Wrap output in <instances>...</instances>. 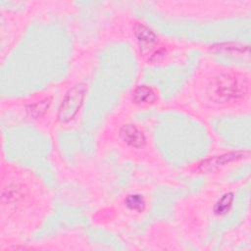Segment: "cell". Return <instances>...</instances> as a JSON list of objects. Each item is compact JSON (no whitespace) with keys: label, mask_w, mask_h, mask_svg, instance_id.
<instances>
[{"label":"cell","mask_w":251,"mask_h":251,"mask_svg":"<svg viewBox=\"0 0 251 251\" xmlns=\"http://www.w3.org/2000/svg\"><path fill=\"white\" fill-rule=\"evenodd\" d=\"M248 91L246 77L239 75H221L210 82L208 86L209 97L218 103L229 102L244 96Z\"/></svg>","instance_id":"1"},{"label":"cell","mask_w":251,"mask_h":251,"mask_svg":"<svg viewBox=\"0 0 251 251\" xmlns=\"http://www.w3.org/2000/svg\"><path fill=\"white\" fill-rule=\"evenodd\" d=\"M86 92V86L82 83L75 84L65 94L58 111V120L68 123L75 118L80 109Z\"/></svg>","instance_id":"2"},{"label":"cell","mask_w":251,"mask_h":251,"mask_svg":"<svg viewBox=\"0 0 251 251\" xmlns=\"http://www.w3.org/2000/svg\"><path fill=\"white\" fill-rule=\"evenodd\" d=\"M121 138L129 146L141 147L145 143V137L143 133L133 125H126L120 130Z\"/></svg>","instance_id":"3"},{"label":"cell","mask_w":251,"mask_h":251,"mask_svg":"<svg viewBox=\"0 0 251 251\" xmlns=\"http://www.w3.org/2000/svg\"><path fill=\"white\" fill-rule=\"evenodd\" d=\"M134 34L139 43L140 48L149 50L157 41L156 34L143 24H136L134 26Z\"/></svg>","instance_id":"4"},{"label":"cell","mask_w":251,"mask_h":251,"mask_svg":"<svg viewBox=\"0 0 251 251\" xmlns=\"http://www.w3.org/2000/svg\"><path fill=\"white\" fill-rule=\"evenodd\" d=\"M242 157V153H227V154H224L221 156H217V157H213L210 158L208 160H205L201 165H200V170L208 172V171H213L214 169H217L221 166L226 165V163L232 162L234 160H237L239 158Z\"/></svg>","instance_id":"5"},{"label":"cell","mask_w":251,"mask_h":251,"mask_svg":"<svg viewBox=\"0 0 251 251\" xmlns=\"http://www.w3.org/2000/svg\"><path fill=\"white\" fill-rule=\"evenodd\" d=\"M156 99L154 91L145 85L138 86L133 92V101L137 104L153 103Z\"/></svg>","instance_id":"6"},{"label":"cell","mask_w":251,"mask_h":251,"mask_svg":"<svg viewBox=\"0 0 251 251\" xmlns=\"http://www.w3.org/2000/svg\"><path fill=\"white\" fill-rule=\"evenodd\" d=\"M233 201V196L232 193L228 192L226 193L216 204L215 206V213L218 215H225L226 213L228 212V210L231 207Z\"/></svg>","instance_id":"7"},{"label":"cell","mask_w":251,"mask_h":251,"mask_svg":"<svg viewBox=\"0 0 251 251\" xmlns=\"http://www.w3.org/2000/svg\"><path fill=\"white\" fill-rule=\"evenodd\" d=\"M126 205L130 209V210H134V211H142L144 209L145 206V202L143 200V198L140 195H128L126 199Z\"/></svg>","instance_id":"8"},{"label":"cell","mask_w":251,"mask_h":251,"mask_svg":"<svg viewBox=\"0 0 251 251\" xmlns=\"http://www.w3.org/2000/svg\"><path fill=\"white\" fill-rule=\"evenodd\" d=\"M215 47V46H214ZM217 50L219 51H235V53H238V52H244V49L245 50H248V46H239V45H232L231 44H221V45H218L217 47H215Z\"/></svg>","instance_id":"9"},{"label":"cell","mask_w":251,"mask_h":251,"mask_svg":"<svg viewBox=\"0 0 251 251\" xmlns=\"http://www.w3.org/2000/svg\"><path fill=\"white\" fill-rule=\"evenodd\" d=\"M49 103H46V100L43 102H40L34 106L30 107V110H28V112H30V115H34V116H38L41 113L46 111V108H48Z\"/></svg>","instance_id":"10"}]
</instances>
